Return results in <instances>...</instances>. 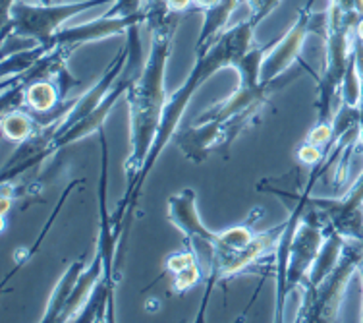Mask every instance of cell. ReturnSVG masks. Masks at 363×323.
<instances>
[{
    "instance_id": "6da1fadb",
    "label": "cell",
    "mask_w": 363,
    "mask_h": 323,
    "mask_svg": "<svg viewBox=\"0 0 363 323\" xmlns=\"http://www.w3.org/2000/svg\"><path fill=\"white\" fill-rule=\"evenodd\" d=\"M182 16L184 14L170 12L159 20L147 23L151 33V49L145 57L140 77L124 97L130 109V153L124 163L128 186L126 194L116 205V211L112 213V223L120 234L124 229H128L135 204L140 199L141 173L149 159L157 132L161 128L162 113L168 99L164 87L167 64L174 47L176 29L180 26Z\"/></svg>"
},
{
    "instance_id": "7a4b0ae2",
    "label": "cell",
    "mask_w": 363,
    "mask_h": 323,
    "mask_svg": "<svg viewBox=\"0 0 363 323\" xmlns=\"http://www.w3.org/2000/svg\"><path fill=\"white\" fill-rule=\"evenodd\" d=\"M259 21L250 14L247 20L238 21L236 26H228L224 29L223 33L211 43L209 49L196 53V62L194 68L189 72L188 80L184 82L180 89H176L170 97L167 99V105H164V113H162V122L157 138H155L153 148L149 153L143 173H141L140 188L143 190V184H145L147 176L155 167V163L159 161L162 149L168 143V140L174 138L178 124L184 111L188 109L189 101L194 99L197 89L201 87L211 76H215L218 70L223 68H234V64L244 57L247 50L253 47V33L257 29Z\"/></svg>"
},
{
    "instance_id": "3957f363",
    "label": "cell",
    "mask_w": 363,
    "mask_h": 323,
    "mask_svg": "<svg viewBox=\"0 0 363 323\" xmlns=\"http://www.w3.org/2000/svg\"><path fill=\"white\" fill-rule=\"evenodd\" d=\"M259 215H263V209L255 207V213H253V217L250 221L215 234V240L211 244L209 269H207V275H205L207 277V292H205L201 312L197 316L199 322L203 319V314H205V308H207L211 290L217 283L234 279L236 275L250 269L253 263H257L263 256H267L277 246L286 223H282V225H279L277 229H271V231L259 232L253 229V223H255V219Z\"/></svg>"
},
{
    "instance_id": "277c9868",
    "label": "cell",
    "mask_w": 363,
    "mask_h": 323,
    "mask_svg": "<svg viewBox=\"0 0 363 323\" xmlns=\"http://www.w3.org/2000/svg\"><path fill=\"white\" fill-rule=\"evenodd\" d=\"M328 28L325 37V49H327V60L321 76L317 77V122L321 124H333L336 111V99H340V89L346 72H348L350 60H352V35L356 28L357 18L342 14L335 6H328Z\"/></svg>"
},
{
    "instance_id": "5b68a950",
    "label": "cell",
    "mask_w": 363,
    "mask_h": 323,
    "mask_svg": "<svg viewBox=\"0 0 363 323\" xmlns=\"http://www.w3.org/2000/svg\"><path fill=\"white\" fill-rule=\"evenodd\" d=\"M114 0H79L70 4H28V2H16L6 21H2V43L10 37L29 39L35 45H47L52 37L64 28L66 21L74 16L82 14L89 8L112 4Z\"/></svg>"
},
{
    "instance_id": "8992f818",
    "label": "cell",
    "mask_w": 363,
    "mask_h": 323,
    "mask_svg": "<svg viewBox=\"0 0 363 323\" xmlns=\"http://www.w3.org/2000/svg\"><path fill=\"white\" fill-rule=\"evenodd\" d=\"M363 261V242L348 240L342 258L315 288L303 290L296 322H338L346 288Z\"/></svg>"
},
{
    "instance_id": "52a82bcc",
    "label": "cell",
    "mask_w": 363,
    "mask_h": 323,
    "mask_svg": "<svg viewBox=\"0 0 363 323\" xmlns=\"http://www.w3.org/2000/svg\"><path fill=\"white\" fill-rule=\"evenodd\" d=\"M313 2L315 0H309L300 10L292 28L279 41L271 43V49L267 50L261 64V82H277L284 76L300 60L309 35L327 37L328 12H315Z\"/></svg>"
},
{
    "instance_id": "ba28073f",
    "label": "cell",
    "mask_w": 363,
    "mask_h": 323,
    "mask_svg": "<svg viewBox=\"0 0 363 323\" xmlns=\"http://www.w3.org/2000/svg\"><path fill=\"white\" fill-rule=\"evenodd\" d=\"M327 229L328 226L325 225L319 211L315 209L311 204H308V209L303 213L300 225L294 232L292 242H290L286 285H284V300L286 302L290 295L296 292V288L303 287L317 256L321 252L323 242L327 236Z\"/></svg>"
},
{
    "instance_id": "9c48e42d",
    "label": "cell",
    "mask_w": 363,
    "mask_h": 323,
    "mask_svg": "<svg viewBox=\"0 0 363 323\" xmlns=\"http://www.w3.org/2000/svg\"><path fill=\"white\" fill-rule=\"evenodd\" d=\"M257 119L255 113H245L230 120H207V122H194L191 126L174 133V143L188 161L203 163L211 151L223 149L236 140V136L245 126H250Z\"/></svg>"
},
{
    "instance_id": "30bf717a",
    "label": "cell",
    "mask_w": 363,
    "mask_h": 323,
    "mask_svg": "<svg viewBox=\"0 0 363 323\" xmlns=\"http://www.w3.org/2000/svg\"><path fill=\"white\" fill-rule=\"evenodd\" d=\"M167 211L168 221L186 236V244L196 252L197 260H199L203 271L207 275L211 261V244H213L217 232L211 231L199 217L197 192L194 188H184L174 196H170L168 197Z\"/></svg>"
},
{
    "instance_id": "8fae6325",
    "label": "cell",
    "mask_w": 363,
    "mask_h": 323,
    "mask_svg": "<svg viewBox=\"0 0 363 323\" xmlns=\"http://www.w3.org/2000/svg\"><path fill=\"white\" fill-rule=\"evenodd\" d=\"M325 225L340 232L346 240L363 242V173L342 197H309Z\"/></svg>"
},
{
    "instance_id": "7c38bea8",
    "label": "cell",
    "mask_w": 363,
    "mask_h": 323,
    "mask_svg": "<svg viewBox=\"0 0 363 323\" xmlns=\"http://www.w3.org/2000/svg\"><path fill=\"white\" fill-rule=\"evenodd\" d=\"M147 21L145 10L138 16H108L103 14L101 18L85 21V23H77V26H70V28H62L50 39L47 45H43L45 49H62L66 53H74L79 47H84L87 43L103 41L106 37L122 35L128 33V29L133 26H143Z\"/></svg>"
},
{
    "instance_id": "4fadbf2b",
    "label": "cell",
    "mask_w": 363,
    "mask_h": 323,
    "mask_svg": "<svg viewBox=\"0 0 363 323\" xmlns=\"http://www.w3.org/2000/svg\"><path fill=\"white\" fill-rule=\"evenodd\" d=\"M288 84V77H280L277 82H261L257 85L250 84H238L236 92L228 95L223 101H218L209 109H205L196 122H207V120H230L234 116L245 113H261V109L267 105V101L279 87Z\"/></svg>"
},
{
    "instance_id": "5bb4252c",
    "label": "cell",
    "mask_w": 363,
    "mask_h": 323,
    "mask_svg": "<svg viewBox=\"0 0 363 323\" xmlns=\"http://www.w3.org/2000/svg\"><path fill=\"white\" fill-rule=\"evenodd\" d=\"M346 242L348 240L344 239L340 232H336L335 229H327V236H325V242H323L321 252L317 256V260H315L313 267H311V271H309L308 279L303 283V290H308V288H315L319 283L327 277L333 269L336 267V263L340 261L342 258L344 248H346Z\"/></svg>"
},
{
    "instance_id": "9a60e30c",
    "label": "cell",
    "mask_w": 363,
    "mask_h": 323,
    "mask_svg": "<svg viewBox=\"0 0 363 323\" xmlns=\"http://www.w3.org/2000/svg\"><path fill=\"white\" fill-rule=\"evenodd\" d=\"M85 269V256L82 258H77L76 261H72L68 269L64 271V275L60 277V281L56 283V287L52 288V295H50L49 302H47V310H45V314H43L41 322H58L60 316H62L64 308H66V304L74 295V288H76L77 281H79V277L84 273Z\"/></svg>"
},
{
    "instance_id": "2e32d148",
    "label": "cell",
    "mask_w": 363,
    "mask_h": 323,
    "mask_svg": "<svg viewBox=\"0 0 363 323\" xmlns=\"http://www.w3.org/2000/svg\"><path fill=\"white\" fill-rule=\"evenodd\" d=\"M168 271L172 273V288L176 292H186L191 287H196L205 275L201 263L197 260L196 252L186 244L184 250L168 256Z\"/></svg>"
},
{
    "instance_id": "e0dca14e",
    "label": "cell",
    "mask_w": 363,
    "mask_h": 323,
    "mask_svg": "<svg viewBox=\"0 0 363 323\" xmlns=\"http://www.w3.org/2000/svg\"><path fill=\"white\" fill-rule=\"evenodd\" d=\"M103 275H105L103 258H101V253L95 252L91 265L84 269V273H82L76 288H74V295H72V298L68 300V304H66V308H64L62 316H60L58 322H74V317H76L77 314L82 312V308H84L85 304H87L91 292L97 287V283L103 279Z\"/></svg>"
},
{
    "instance_id": "ac0fdd59",
    "label": "cell",
    "mask_w": 363,
    "mask_h": 323,
    "mask_svg": "<svg viewBox=\"0 0 363 323\" xmlns=\"http://www.w3.org/2000/svg\"><path fill=\"white\" fill-rule=\"evenodd\" d=\"M23 87V101H21V109H26L33 114H49L56 111L62 101L60 89L52 80H35Z\"/></svg>"
},
{
    "instance_id": "d6986e66",
    "label": "cell",
    "mask_w": 363,
    "mask_h": 323,
    "mask_svg": "<svg viewBox=\"0 0 363 323\" xmlns=\"http://www.w3.org/2000/svg\"><path fill=\"white\" fill-rule=\"evenodd\" d=\"M37 120L33 114L26 109H16V111H6L2 113V133L4 138L16 143H21L28 138H31L37 132Z\"/></svg>"
},
{
    "instance_id": "ffe728a7",
    "label": "cell",
    "mask_w": 363,
    "mask_h": 323,
    "mask_svg": "<svg viewBox=\"0 0 363 323\" xmlns=\"http://www.w3.org/2000/svg\"><path fill=\"white\" fill-rule=\"evenodd\" d=\"M143 4H145V0H114L106 14L122 16V18H128V16H138L143 12Z\"/></svg>"
},
{
    "instance_id": "44dd1931",
    "label": "cell",
    "mask_w": 363,
    "mask_h": 323,
    "mask_svg": "<svg viewBox=\"0 0 363 323\" xmlns=\"http://www.w3.org/2000/svg\"><path fill=\"white\" fill-rule=\"evenodd\" d=\"M328 6H335L342 14L357 18V20L363 16V0H328Z\"/></svg>"
},
{
    "instance_id": "7402d4cb",
    "label": "cell",
    "mask_w": 363,
    "mask_h": 323,
    "mask_svg": "<svg viewBox=\"0 0 363 323\" xmlns=\"http://www.w3.org/2000/svg\"><path fill=\"white\" fill-rule=\"evenodd\" d=\"M164 4H167L172 12L184 14L186 10L194 8V0H164Z\"/></svg>"
},
{
    "instance_id": "603a6c76",
    "label": "cell",
    "mask_w": 363,
    "mask_h": 323,
    "mask_svg": "<svg viewBox=\"0 0 363 323\" xmlns=\"http://www.w3.org/2000/svg\"><path fill=\"white\" fill-rule=\"evenodd\" d=\"M220 0H194V8L196 10H209V8L217 6Z\"/></svg>"
},
{
    "instance_id": "cb8c5ba5",
    "label": "cell",
    "mask_w": 363,
    "mask_h": 323,
    "mask_svg": "<svg viewBox=\"0 0 363 323\" xmlns=\"http://www.w3.org/2000/svg\"><path fill=\"white\" fill-rule=\"evenodd\" d=\"M354 35L357 37V39H362L363 41V16L357 20L356 28H354Z\"/></svg>"
},
{
    "instance_id": "d4e9b609",
    "label": "cell",
    "mask_w": 363,
    "mask_h": 323,
    "mask_svg": "<svg viewBox=\"0 0 363 323\" xmlns=\"http://www.w3.org/2000/svg\"><path fill=\"white\" fill-rule=\"evenodd\" d=\"M357 273H359V279H362V287H363V261L359 263V269H357ZM359 322H363V306H362V319Z\"/></svg>"
}]
</instances>
